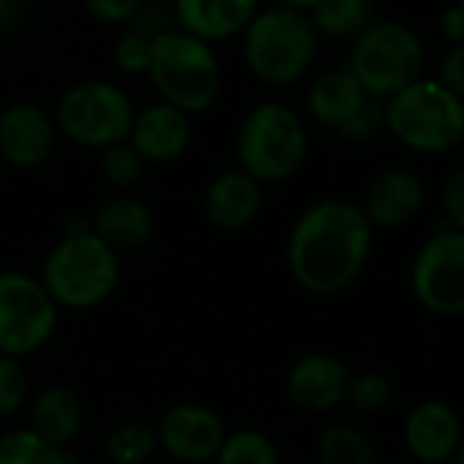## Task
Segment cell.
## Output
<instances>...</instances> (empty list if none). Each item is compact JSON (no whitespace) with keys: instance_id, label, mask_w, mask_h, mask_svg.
Listing matches in <instances>:
<instances>
[{"instance_id":"3957f363","label":"cell","mask_w":464,"mask_h":464,"mask_svg":"<svg viewBox=\"0 0 464 464\" xmlns=\"http://www.w3.org/2000/svg\"><path fill=\"white\" fill-rule=\"evenodd\" d=\"M320 34L309 14L266 6L241 34V55L249 74L268 88L298 85L317 61Z\"/></svg>"},{"instance_id":"8fae6325","label":"cell","mask_w":464,"mask_h":464,"mask_svg":"<svg viewBox=\"0 0 464 464\" xmlns=\"http://www.w3.org/2000/svg\"><path fill=\"white\" fill-rule=\"evenodd\" d=\"M159 450L180 464H213L227 426L221 415L197 401H180L161 412L156 423Z\"/></svg>"},{"instance_id":"4316f807","label":"cell","mask_w":464,"mask_h":464,"mask_svg":"<svg viewBox=\"0 0 464 464\" xmlns=\"http://www.w3.org/2000/svg\"><path fill=\"white\" fill-rule=\"evenodd\" d=\"M145 167L148 164L137 156V150L129 142H118L99 150V172L104 183L112 186L118 194H129L142 180Z\"/></svg>"},{"instance_id":"5b68a950","label":"cell","mask_w":464,"mask_h":464,"mask_svg":"<svg viewBox=\"0 0 464 464\" xmlns=\"http://www.w3.org/2000/svg\"><path fill=\"white\" fill-rule=\"evenodd\" d=\"M145 77L156 88L159 102L186 115L208 112L218 102L224 85V69L216 50L180 28L150 42V66Z\"/></svg>"},{"instance_id":"484cf974","label":"cell","mask_w":464,"mask_h":464,"mask_svg":"<svg viewBox=\"0 0 464 464\" xmlns=\"http://www.w3.org/2000/svg\"><path fill=\"white\" fill-rule=\"evenodd\" d=\"M213 464H282L276 442L260 429L227 431Z\"/></svg>"},{"instance_id":"f1b7e54d","label":"cell","mask_w":464,"mask_h":464,"mask_svg":"<svg viewBox=\"0 0 464 464\" xmlns=\"http://www.w3.org/2000/svg\"><path fill=\"white\" fill-rule=\"evenodd\" d=\"M31 401V377L20 358L0 355V418L17 415Z\"/></svg>"},{"instance_id":"83f0119b","label":"cell","mask_w":464,"mask_h":464,"mask_svg":"<svg viewBox=\"0 0 464 464\" xmlns=\"http://www.w3.org/2000/svg\"><path fill=\"white\" fill-rule=\"evenodd\" d=\"M393 399V382L385 372L363 369L353 372L350 388H347V404H353L358 412H380Z\"/></svg>"},{"instance_id":"4dcf8cb0","label":"cell","mask_w":464,"mask_h":464,"mask_svg":"<svg viewBox=\"0 0 464 464\" xmlns=\"http://www.w3.org/2000/svg\"><path fill=\"white\" fill-rule=\"evenodd\" d=\"M112 61L118 66L121 74L129 77H145L148 66H150V42H145L142 36H134L129 31H123L118 36V42L112 44Z\"/></svg>"},{"instance_id":"d6986e66","label":"cell","mask_w":464,"mask_h":464,"mask_svg":"<svg viewBox=\"0 0 464 464\" xmlns=\"http://www.w3.org/2000/svg\"><path fill=\"white\" fill-rule=\"evenodd\" d=\"M91 229L118 255L137 252L148 246L153 238L156 213L145 199L134 194H115L104 205H99V210L93 213Z\"/></svg>"},{"instance_id":"1f68e13d","label":"cell","mask_w":464,"mask_h":464,"mask_svg":"<svg viewBox=\"0 0 464 464\" xmlns=\"http://www.w3.org/2000/svg\"><path fill=\"white\" fill-rule=\"evenodd\" d=\"M172 28H175L172 9L159 6V4H148V0L137 9V14L126 23V31L134 34V36H142L145 42H153V39H159L161 34H167Z\"/></svg>"},{"instance_id":"e575fe53","label":"cell","mask_w":464,"mask_h":464,"mask_svg":"<svg viewBox=\"0 0 464 464\" xmlns=\"http://www.w3.org/2000/svg\"><path fill=\"white\" fill-rule=\"evenodd\" d=\"M445 91H450L456 99L464 102V42L448 47V53L440 61L437 77H434Z\"/></svg>"},{"instance_id":"836d02e7","label":"cell","mask_w":464,"mask_h":464,"mask_svg":"<svg viewBox=\"0 0 464 464\" xmlns=\"http://www.w3.org/2000/svg\"><path fill=\"white\" fill-rule=\"evenodd\" d=\"M82 4L96 23L126 28V23L137 14L145 0H82Z\"/></svg>"},{"instance_id":"f546056e","label":"cell","mask_w":464,"mask_h":464,"mask_svg":"<svg viewBox=\"0 0 464 464\" xmlns=\"http://www.w3.org/2000/svg\"><path fill=\"white\" fill-rule=\"evenodd\" d=\"M382 131H385V104L366 99L361 104V110L336 134L347 142H369V140L380 137Z\"/></svg>"},{"instance_id":"52a82bcc","label":"cell","mask_w":464,"mask_h":464,"mask_svg":"<svg viewBox=\"0 0 464 464\" xmlns=\"http://www.w3.org/2000/svg\"><path fill=\"white\" fill-rule=\"evenodd\" d=\"M385 131L415 153H448L464 140V102L420 77L385 102Z\"/></svg>"},{"instance_id":"7402d4cb","label":"cell","mask_w":464,"mask_h":464,"mask_svg":"<svg viewBox=\"0 0 464 464\" xmlns=\"http://www.w3.org/2000/svg\"><path fill=\"white\" fill-rule=\"evenodd\" d=\"M309 20L320 39L353 42L374 23V0H320Z\"/></svg>"},{"instance_id":"7c38bea8","label":"cell","mask_w":464,"mask_h":464,"mask_svg":"<svg viewBox=\"0 0 464 464\" xmlns=\"http://www.w3.org/2000/svg\"><path fill=\"white\" fill-rule=\"evenodd\" d=\"M58 126L53 112L42 104L17 99L0 107V159L14 169L44 167L58 145Z\"/></svg>"},{"instance_id":"44dd1931","label":"cell","mask_w":464,"mask_h":464,"mask_svg":"<svg viewBox=\"0 0 464 464\" xmlns=\"http://www.w3.org/2000/svg\"><path fill=\"white\" fill-rule=\"evenodd\" d=\"M369 96L363 93V88L342 66V69L325 72L312 80V85L306 91V110H309L312 121H317L320 126L339 131L361 110V104Z\"/></svg>"},{"instance_id":"9a60e30c","label":"cell","mask_w":464,"mask_h":464,"mask_svg":"<svg viewBox=\"0 0 464 464\" xmlns=\"http://www.w3.org/2000/svg\"><path fill=\"white\" fill-rule=\"evenodd\" d=\"M401 437L407 450L420 464H448L464 440V431L459 412L448 401L423 399L407 412Z\"/></svg>"},{"instance_id":"30bf717a","label":"cell","mask_w":464,"mask_h":464,"mask_svg":"<svg viewBox=\"0 0 464 464\" xmlns=\"http://www.w3.org/2000/svg\"><path fill=\"white\" fill-rule=\"evenodd\" d=\"M410 290L434 317H464V232L442 227L423 241L410 268Z\"/></svg>"},{"instance_id":"ffe728a7","label":"cell","mask_w":464,"mask_h":464,"mask_svg":"<svg viewBox=\"0 0 464 464\" xmlns=\"http://www.w3.org/2000/svg\"><path fill=\"white\" fill-rule=\"evenodd\" d=\"M28 410H31V429L66 450L80 437L85 423V407L80 393L61 382H53L42 388L36 396H31Z\"/></svg>"},{"instance_id":"ac0fdd59","label":"cell","mask_w":464,"mask_h":464,"mask_svg":"<svg viewBox=\"0 0 464 464\" xmlns=\"http://www.w3.org/2000/svg\"><path fill=\"white\" fill-rule=\"evenodd\" d=\"M257 12L260 0H172L175 28L210 47L238 39Z\"/></svg>"},{"instance_id":"5bb4252c","label":"cell","mask_w":464,"mask_h":464,"mask_svg":"<svg viewBox=\"0 0 464 464\" xmlns=\"http://www.w3.org/2000/svg\"><path fill=\"white\" fill-rule=\"evenodd\" d=\"M194 137L191 115L153 102L134 112V123L129 131V145L145 164H172L186 156Z\"/></svg>"},{"instance_id":"9c48e42d","label":"cell","mask_w":464,"mask_h":464,"mask_svg":"<svg viewBox=\"0 0 464 464\" xmlns=\"http://www.w3.org/2000/svg\"><path fill=\"white\" fill-rule=\"evenodd\" d=\"M61 309L39 282L23 271L0 274V355L25 361L39 353L58 328Z\"/></svg>"},{"instance_id":"7a4b0ae2","label":"cell","mask_w":464,"mask_h":464,"mask_svg":"<svg viewBox=\"0 0 464 464\" xmlns=\"http://www.w3.org/2000/svg\"><path fill=\"white\" fill-rule=\"evenodd\" d=\"M39 282L58 309H96L121 285V255L96 236L91 224L66 227L42 263Z\"/></svg>"},{"instance_id":"cb8c5ba5","label":"cell","mask_w":464,"mask_h":464,"mask_svg":"<svg viewBox=\"0 0 464 464\" xmlns=\"http://www.w3.org/2000/svg\"><path fill=\"white\" fill-rule=\"evenodd\" d=\"M0 464H74V459L31 426H20L0 434Z\"/></svg>"},{"instance_id":"f35d334b","label":"cell","mask_w":464,"mask_h":464,"mask_svg":"<svg viewBox=\"0 0 464 464\" xmlns=\"http://www.w3.org/2000/svg\"><path fill=\"white\" fill-rule=\"evenodd\" d=\"M448 464H464V440L459 442V448H456V453L450 456V461Z\"/></svg>"},{"instance_id":"ba28073f","label":"cell","mask_w":464,"mask_h":464,"mask_svg":"<svg viewBox=\"0 0 464 464\" xmlns=\"http://www.w3.org/2000/svg\"><path fill=\"white\" fill-rule=\"evenodd\" d=\"M131 96L112 80L91 77L69 85L55 104L58 134L77 148L104 150L110 145L126 142L134 123Z\"/></svg>"},{"instance_id":"8992f818","label":"cell","mask_w":464,"mask_h":464,"mask_svg":"<svg viewBox=\"0 0 464 464\" xmlns=\"http://www.w3.org/2000/svg\"><path fill=\"white\" fill-rule=\"evenodd\" d=\"M423 42L399 20H374L350 42L344 69L374 102H388L423 77Z\"/></svg>"},{"instance_id":"d590c367","label":"cell","mask_w":464,"mask_h":464,"mask_svg":"<svg viewBox=\"0 0 464 464\" xmlns=\"http://www.w3.org/2000/svg\"><path fill=\"white\" fill-rule=\"evenodd\" d=\"M440 36H442L450 47L464 42V9H461L459 4L448 6V9L440 14Z\"/></svg>"},{"instance_id":"ab89813d","label":"cell","mask_w":464,"mask_h":464,"mask_svg":"<svg viewBox=\"0 0 464 464\" xmlns=\"http://www.w3.org/2000/svg\"><path fill=\"white\" fill-rule=\"evenodd\" d=\"M456 4H459V6H461V9H464V0H456Z\"/></svg>"},{"instance_id":"2e32d148","label":"cell","mask_w":464,"mask_h":464,"mask_svg":"<svg viewBox=\"0 0 464 464\" xmlns=\"http://www.w3.org/2000/svg\"><path fill=\"white\" fill-rule=\"evenodd\" d=\"M263 183L244 169L232 167L210 178L202 194V213L221 232H241L252 227L263 210Z\"/></svg>"},{"instance_id":"e0dca14e","label":"cell","mask_w":464,"mask_h":464,"mask_svg":"<svg viewBox=\"0 0 464 464\" xmlns=\"http://www.w3.org/2000/svg\"><path fill=\"white\" fill-rule=\"evenodd\" d=\"M426 205L423 180L404 167L382 169L366 188L361 202L363 216L372 229H399L407 227Z\"/></svg>"},{"instance_id":"603a6c76","label":"cell","mask_w":464,"mask_h":464,"mask_svg":"<svg viewBox=\"0 0 464 464\" xmlns=\"http://www.w3.org/2000/svg\"><path fill=\"white\" fill-rule=\"evenodd\" d=\"M317 459L320 464H377V450L358 426L331 423L320 431Z\"/></svg>"},{"instance_id":"4fadbf2b","label":"cell","mask_w":464,"mask_h":464,"mask_svg":"<svg viewBox=\"0 0 464 464\" xmlns=\"http://www.w3.org/2000/svg\"><path fill=\"white\" fill-rule=\"evenodd\" d=\"M350 366L334 353H306L301 355L285 377L287 399L306 412H331L347 401Z\"/></svg>"},{"instance_id":"8d00e7d4","label":"cell","mask_w":464,"mask_h":464,"mask_svg":"<svg viewBox=\"0 0 464 464\" xmlns=\"http://www.w3.org/2000/svg\"><path fill=\"white\" fill-rule=\"evenodd\" d=\"M31 0H0V34L17 28L28 14Z\"/></svg>"},{"instance_id":"d4e9b609","label":"cell","mask_w":464,"mask_h":464,"mask_svg":"<svg viewBox=\"0 0 464 464\" xmlns=\"http://www.w3.org/2000/svg\"><path fill=\"white\" fill-rule=\"evenodd\" d=\"M104 450L112 464H148L159 453L156 426L137 418L121 420L110 429Z\"/></svg>"},{"instance_id":"74e56055","label":"cell","mask_w":464,"mask_h":464,"mask_svg":"<svg viewBox=\"0 0 464 464\" xmlns=\"http://www.w3.org/2000/svg\"><path fill=\"white\" fill-rule=\"evenodd\" d=\"M320 0H274V6H282V9H290V12H301V14H309Z\"/></svg>"},{"instance_id":"277c9868","label":"cell","mask_w":464,"mask_h":464,"mask_svg":"<svg viewBox=\"0 0 464 464\" xmlns=\"http://www.w3.org/2000/svg\"><path fill=\"white\" fill-rule=\"evenodd\" d=\"M309 156V131L304 118L285 102H257L238 126V169L257 183H285L301 172Z\"/></svg>"},{"instance_id":"6da1fadb","label":"cell","mask_w":464,"mask_h":464,"mask_svg":"<svg viewBox=\"0 0 464 464\" xmlns=\"http://www.w3.org/2000/svg\"><path fill=\"white\" fill-rule=\"evenodd\" d=\"M374 229L358 202L328 197L298 213L287 232L285 260L293 282L309 295H339L366 271Z\"/></svg>"},{"instance_id":"d6a6232c","label":"cell","mask_w":464,"mask_h":464,"mask_svg":"<svg viewBox=\"0 0 464 464\" xmlns=\"http://www.w3.org/2000/svg\"><path fill=\"white\" fill-rule=\"evenodd\" d=\"M440 208L445 216V227L464 232V164L448 172L440 188Z\"/></svg>"}]
</instances>
